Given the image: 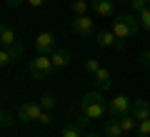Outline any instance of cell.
<instances>
[{
	"mask_svg": "<svg viewBox=\"0 0 150 137\" xmlns=\"http://www.w3.org/2000/svg\"><path fill=\"white\" fill-rule=\"evenodd\" d=\"M80 112L88 117V120H100V117H105L108 105H105V97H103V92H98V90L85 92V97L80 100Z\"/></svg>",
	"mask_w": 150,
	"mask_h": 137,
	"instance_id": "1",
	"label": "cell"
},
{
	"mask_svg": "<svg viewBox=\"0 0 150 137\" xmlns=\"http://www.w3.org/2000/svg\"><path fill=\"white\" fill-rule=\"evenodd\" d=\"M112 32H115V37L118 40H128V37L138 35L140 30V20L135 15H130V13H125V15H115L112 18Z\"/></svg>",
	"mask_w": 150,
	"mask_h": 137,
	"instance_id": "2",
	"label": "cell"
},
{
	"mask_svg": "<svg viewBox=\"0 0 150 137\" xmlns=\"http://www.w3.org/2000/svg\"><path fill=\"white\" fill-rule=\"evenodd\" d=\"M28 72H30L35 80H48V77H53V75H55V67H53L50 55H35V58L28 63Z\"/></svg>",
	"mask_w": 150,
	"mask_h": 137,
	"instance_id": "3",
	"label": "cell"
},
{
	"mask_svg": "<svg viewBox=\"0 0 150 137\" xmlns=\"http://www.w3.org/2000/svg\"><path fill=\"white\" fill-rule=\"evenodd\" d=\"M130 110H133V100H130L128 95H118V97H112V100L108 102V115L115 117V120L130 115Z\"/></svg>",
	"mask_w": 150,
	"mask_h": 137,
	"instance_id": "4",
	"label": "cell"
},
{
	"mask_svg": "<svg viewBox=\"0 0 150 137\" xmlns=\"http://www.w3.org/2000/svg\"><path fill=\"white\" fill-rule=\"evenodd\" d=\"M35 50H38V55H53L58 50V37L53 32H40L35 37Z\"/></svg>",
	"mask_w": 150,
	"mask_h": 137,
	"instance_id": "5",
	"label": "cell"
},
{
	"mask_svg": "<svg viewBox=\"0 0 150 137\" xmlns=\"http://www.w3.org/2000/svg\"><path fill=\"white\" fill-rule=\"evenodd\" d=\"M93 30H95V20L90 15H75L73 20V32L78 37H90Z\"/></svg>",
	"mask_w": 150,
	"mask_h": 137,
	"instance_id": "6",
	"label": "cell"
},
{
	"mask_svg": "<svg viewBox=\"0 0 150 137\" xmlns=\"http://www.w3.org/2000/svg\"><path fill=\"white\" fill-rule=\"evenodd\" d=\"M40 112H43V107H40V102H23L20 107H18V117H20L23 122H38V117H40Z\"/></svg>",
	"mask_w": 150,
	"mask_h": 137,
	"instance_id": "7",
	"label": "cell"
},
{
	"mask_svg": "<svg viewBox=\"0 0 150 137\" xmlns=\"http://www.w3.org/2000/svg\"><path fill=\"white\" fill-rule=\"evenodd\" d=\"M23 55H25V48H23L20 42H15L13 48H0V67H5V65L20 60Z\"/></svg>",
	"mask_w": 150,
	"mask_h": 137,
	"instance_id": "8",
	"label": "cell"
},
{
	"mask_svg": "<svg viewBox=\"0 0 150 137\" xmlns=\"http://www.w3.org/2000/svg\"><path fill=\"white\" fill-rule=\"evenodd\" d=\"M90 8L100 18H112V13H115V0H90Z\"/></svg>",
	"mask_w": 150,
	"mask_h": 137,
	"instance_id": "9",
	"label": "cell"
},
{
	"mask_svg": "<svg viewBox=\"0 0 150 137\" xmlns=\"http://www.w3.org/2000/svg\"><path fill=\"white\" fill-rule=\"evenodd\" d=\"M130 115L135 117V120H148L150 117V100H133V110H130Z\"/></svg>",
	"mask_w": 150,
	"mask_h": 137,
	"instance_id": "10",
	"label": "cell"
},
{
	"mask_svg": "<svg viewBox=\"0 0 150 137\" xmlns=\"http://www.w3.org/2000/svg\"><path fill=\"white\" fill-rule=\"evenodd\" d=\"M15 42H18L15 30L10 25H5V22H0V48H13Z\"/></svg>",
	"mask_w": 150,
	"mask_h": 137,
	"instance_id": "11",
	"label": "cell"
},
{
	"mask_svg": "<svg viewBox=\"0 0 150 137\" xmlns=\"http://www.w3.org/2000/svg\"><path fill=\"white\" fill-rule=\"evenodd\" d=\"M110 85H112L110 70H108V67H100V70L95 72V90H98V92H105V90H110Z\"/></svg>",
	"mask_w": 150,
	"mask_h": 137,
	"instance_id": "12",
	"label": "cell"
},
{
	"mask_svg": "<svg viewBox=\"0 0 150 137\" xmlns=\"http://www.w3.org/2000/svg\"><path fill=\"white\" fill-rule=\"evenodd\" d=\"M50 60H53V67H55V72H58V70H63L65 65L70 63V53H68V50H63V48H58L53 55H50Z\"/></svg>",
	"mask_w": 150,
	"mask_h": 137,
	"instance_id": "13",
	"label": "cell"
},
{
	"mask_svg": "<svg viewBox=\"0 0 150 137\" xmlns=\"http://www.w3.org/2000/svg\"><path fill=\"white\" fill-rule=\"evenodd\" d=\"M105 137H123V127H120V120H105V130H103Z\"/></svg>",
	"mask_w": 150,
	"mask_h": 137,
	"instance_id": "14",
	"label": "cell"
},
{
	"mask_svg": "<svg viewBox=\"0 0 150 137\" xmlns=\"http://www.w3.org/2000/svg\"><path fill=\"white\" fill-rule=\"evenodd\" d=\"M115 42H118V37H115V32H112V30L98 32V45H100V48H115Z\"/></svg>",
	"mask_w": 150,
	"mask_h": 137,
	"instance_id": "15",
	"label": "cell"
},
{
	"mask_svg": "<svg viewBox=\"0 0 150 137\" xmlns=\"http://www.w3.org/2000/svg\"><path fill=\"white\" fill-rule=\"evenodd\" d=\"M83 132H85V130H83L78 122H70V125H65V127H63V137H80Z\"/></svg>",
	"mask_w": 150,
	"mask_h": 137,
	"instance_id": "16",
	"label": "cell"
},
{
	"mask_svg": "<svg viewBox=\"0 0 150 137\" xmlns=\"http://www.w3.org/2000/svg\"><path fill=\"white\" fill-rule=\"evenodd\" d=\"M38 102H40V107H43V110H48V112H50L55 105H58V97H55L53 92H48V95H43V97H40Z\"/></svg>",
	"mask_w": 150,
	"mask_h": 137,
	"instance_id": "17",
	"label": "cell"
},
{
	"mask_svg": "<svg viewBox=\"0 0 150 137\" xmlns=\"http://www.w3.org/2000/svg\"><path fill=\"white\" fill-rule=\"evenodd\" d=\"M120 127H123V132H133V130H138V120L133 115H125V117H120Z\"/></svg>",
	"mask_w": 150,
	"mask_h": 137,
	"instance_id": "18",
	"label": "cell"
},
{
	"mask_svg": "<svg viewBox=\"0 0 150 137\" xmlns=\"http://www.w3.org/2000/svg\"><path fill=\"white\" fill-rule=\"evenodd\" d=\"M88 8H90V0H73V13L75 15H88Z\"/></svg>",
	"mask_w": 150,
	"mask_h": 137,
	"instance_id": "19",
	"label": "cell"
},
{
	"mask_svg": "<svg viewBox=\"0 0 150 137\" xmlns=\"http://www.w3.org/2000/svg\"><path fill=\"white\" fill-rule=\"evenodd\" d=\"M98 70H100V60H98V58H88V60H85V72L95 75Z\"/></svg>",
	"mask_w": 150,
	"mask_h": 137,
	"instance_id": "20",
	"label": "cell"
},
{
	"mask_svg": "<svg viewBox=\"0 0 150 137\" xmlns=\"http://www.w3.org/2000/svg\"><path fill=\"white\" fill-rule=\"evenodd\" d=\"M138 137H150V117L138 122Z\"/></svg>",
	"mask_w": 150,
	"mask_h": 137,
	"instance_id": "21",
	"label": "cell"
},
{
	"mask_svg": "<svg viewBox=\"0 0 150 137\" xmlns=\"http://www.w3.org/2000/svg\"><path fill=\"white\" fill-rule=\"evenodd\" d=\"M138 20H140V27H145V30H150V8H145V10H140Z\"/></svg>",
	"mask_w": 150,
	"mask_h": 137,
	"instance_id": "22",
	"label": "cell"
},
{
	"mask_svg": "<svg viewBox=\"0 0 150 137\" xmlns=\"http://www.w3.org/2000/svg\"><path fill=\"white\" fill-rule=\"evenodd\" d=\"M130 3V8H133L135 13H140V10H145V8H150V0H128Z\"/></svg>",
	"mask_w": 150,
	"mask_h": 137,
	"instance_id": "23",
	"label": "cell"
},
{
	"mask_svg": "<svg viewBox=\"0 0 150 137\" xmlns=\"http://www.w3.org/2000/svg\"><path fill=\"white\" fill-rule=\"evenodd\" d=\"M13 125V120H10V115H8L5 110H0V127H10Z\"/></svg>",
	"mask_w": 150,
	"mask_h": 137,
	"instance_id": "24",
	"label": "cell"
},
{
	"mask_svg": "<svg viewBox=\"0 0 150 137\" xmlns=\"http://www.w3.org/2000/svg\"><path fill=\"white\" fill-rule=\"evenodd\" d=\"M38 122H43V125H53V117H50V112L43 110V112H40V117H38Z\"/></svg>",
	"mask_w": 150,
	"mask_h": 137,
	"instance_id": "25",
	"label": "cell"
},
{
	"mask_svg": "<svg viewBox=\"0 0 150 137\" xmlns=\"http://www.w3.org/2000/svg\"><path fill=\"white\" fill-rule=\"evenodd\" d=\"M140 65H143V67H150V48L140 55Z\"/></svg>",
	"mask_w": 150,
	"mask_h": 137,
	"instance_id": "26",
	"label": "cell"
},
{
	"mask_svg": "<svg viewBox=\"0 0 150 137\" xmlns=\"http://www.w3.org/2000/svg\"><path fill=\"white\" fill-rule=\"evenodd\" d=\"M30 8H40V5H45V0H25Z\"/></svg>",
	"mask_w": 150,
	"mask_h": 137,
	"instance_id": "27",
	"label": "cell"
},
{
	"mask_svg": "<svg viewBox=\"0 0 150 137\" xmlns=\"http://www.w3.org/2000/svg\"><path fill=\"white\" fill-rule=\"evenodd\" d=\"M80 137H105V135H100V132H83Z\"/></svg>",
	"mask_w": 150,
	"mask_h": 137,
	"instance_id": "28",
	"label": "cell"
},
{
	"mask_svg": "<svg viewBox=\"0 0 150 137\" xmlns=\"http://www.w3.org/2000/svg\"><path fill=\"white\" fill-rule=\"evenodd\" d=\"M23 3H25V0H8V5H10V8H18V5H23Z\"/></svg>",
	"mask_w": 150,
	"mask_h": 137,
	"instance_id": "29",
	"label": "cell"
},
{
	"mask_svg": "<svg viewBox=\"0 0 150 137\" xmlns=\"http://www.w3.org/2000/svg\"><path fill=\"white\" fill-rule=\"evenodd\" d=\"M118 3H125V0H118Z\"/></svg>",
	"mask_w": 150,
	"mask_h": 137,
	"instance_id": "30",
	"label": "cell"
}]
</instances>
